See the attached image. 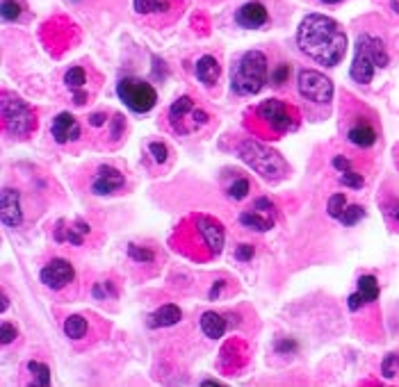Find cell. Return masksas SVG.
<instances>
[{
  "mask_svg": "<svg viewBox=\"0 0 399 387\" xmlns=\"http://www.w3.org/2000/svg\"><path fill=\"white\" fill-rule=\"evenodd\" d=\"M0 110H3V126L12 137H27L37 128V117L23 98L5 91L3 100H0Z\"/></svg>",
  "mask_w": 399,
  "mask_h": 387,
  "instance_id": "5",
  "label": "cell"
},
{
  "mask_svg": "<svg viewBox=\"0 0 399 387\" xmlns=\"http://www.w3.org/2000/svg\"><path fill=\"white\" fill-rule=\"evenodd\" d=\"M167 10H169L167 0H135V12L137 14H155Z\"/></svg>",
  "mask_w": 399,
  "mask_h": 387,
  "instance_id": "25",
  "label": "cell"
},
{
  "mask_svg": "<svg viewBox=\"0 0 399 387\" xmlns=\"http://www.w3.org/2000/svg\"><path fill=\"white\" fill-rule=\"evenodd\" d=\"M269 14L265 10V5L262 3H247L242 5L238 12H235V21H238V25L242 27H249V30H255V27H262L267 23Z\"/></svg>",
  "mask_w": 399,
  "mask_h": 387,
  "instance_id": "14",
  "label": "cell"
},
{
  "mask_svg": "<svg viewBox=\"0 0 399 387\" xmlns=\"http://www.w3.org/2000/svg\"><path fill=\"white\" fill-rule=\"evenodd\" d=\"M64 82H67L69 89L73 91H80L84 87V82H87V75H84V69L82 67H73L67 71V75H64Z\"/></svg>",
  "mask_w": 399,
  "mask_h": 387,
  "instance_id": "26",
  "label": "cell"
},
{
  "mask_svg": "<svg viewBox=\"0 0 399 387\" xmlns=\"http://www.w3.org/2000/svg\"><path fill=\"white\" fill-rule=\"evenodd\" d=\"M51 132H53V139L57 144H69V141H78L80 139V124H78V119L73 114L69 112H62L57 114L53 119V126H51Z\"/></svg>",
  "mask_w": 399,
  "mask_h": 387,
  "instance_id": "10",
  "label": "cell"
},
{
  "mask_svg": "<svg viewBox=\"0 0 399 387\" xmlns=\"http://www.w3.org/2000/svg\"><path fill=\"white\" fill-rule=\"evenodd\" d=\"M253 207H255V210H260V212H267V210H274V203L269 198H258L253 203Z\"/></svg>",
  "mask_w": 399,
  "mask_h": 387,
  "instance_id": "43",
  "label": "cell"
},
{
  "mask_svg": "<svg viewBox=\"0 0 399 387\" xmlns=\"http://www.w3.org/2000/svg\"><path fill=\"white\" fill-rule=\"evenodd\" d=\"M91 294H94V298L105 301V298H114V296H117V290H114L112 283H96L94 290H91Z\"/></svg>",
  "mask_w": 399,
  "mask_h": 387,
  "instance_id": "33",
  "label": "cell"
},
{
  "mask_svg": "<svg viewBox=\"0 0 399 387\" xmlns=\"http://www.w3.org/2000/svg\"><path fill=\"white\" fill-rule=\"evenodd\" d=\"M297 87H299V94L306 100H310V103L326 105L333 98V82L324 73H319V71H312V69L299 71Z\"/></svg>",
  "mask_w": 399,
  "mask_h": 387,
  "instance_id": "7",
  "label": "cell"
},
{
  "mask_svg": "<svg viewBox=\"0 0 399 387\" xmlns=\"http://www.w3.org/2000/svg\"><path fill=\"white\" fill-rule=\"evenodd\" d=\"M194 107H196L194 100H192L190 96H181L178 100H174V105L169 107V121H171V126H174L178 132H181L183 119L187 117V114H192Z\"/></svg>",
  "mask_w": 399,
  "mask_h": 387,
  "instance_id": "21",
  "label": "cell"
},
{
  "mask_svg": "<svg viewBox=\"0 0 399 387\" xmlns=\"http://www.w3.org/2000/svg\"><path fill=\"white\" fill-rule=\"evenodd\" d=\"M224 281H217V285H212V290H210V294H208V296H210V301H215L217 296H219V294H222V288H224Z\"/></svg>",
  "mask_w": 399,
  "mask_h": 387,
  "instance_id": "45",
  "label": "cell"
},
{
  "mask_svg": "<svg viewBox=\"0 0 399 387\" xmlns=\"http://www.w3.org/2000/svg\"><path fill=\"white\" fill-rule=\"evenodd\" d=\"M3 210H0V217H3L5 226H19L23 221V212H21V194L16 189L5 187L3 189Z\"/></svg>",
  "mask_w": 399,
  "mask_h": 387,
  "instance_id": "15",
  "label": "cell"
},
{
  "mask_svg": "<svg viewBox=\"0 0 399 387\" xmlns=\"http://www.w3.org/2000/svg\"><path fill=\"white\" fill-rule=\"evenodd\" d=\"M219 73H222V69H219V62L212 55H205L196 62V78L205 87H212L219 80Z\"/></svg>",
  "mask_w": 399,
  "mask_h": 387,
  "instance_id": "19",
  "label": "cell"
},
{
  "mask_svg": "<svg viewBox=\"0 0 399 387\" xmlns=\"http://www.w3.org/2000/svg\"><path fill=\"white\" fill-rule=\"evenodd\" d=\"M253 255H255V248L251 244H240V246L235 248V260L238 262H251Z\"/></svg>",
  "mask_w": 399,
  "mask_h": 387,
  "instance_id": "36",
  "label": "cell"
},
{
  "mask_svg": "<svg viewBox=\"0 0 399 387\" xmlns=\"http://www.w3.org/2000/svg\"><path fill=\"white\" fill-rule=\"evenodd\" d=\"M89 233V226L84 224V221H76L71 228H64V224L60 221L55 228V239L57 242H69V244H73V246H82V242H84V235Z\"/></svg>",
  "mask_w": 399,
  "mask_h": 387,
  "instance_id": "17",
  "label": "cell"
},
{
  "mask_svg": "<svg viewBox=\"0 0 399 387\" xmlns=\"http://www.w3.org/2000/svg\"><path fill=\"white\" fill-rule=\"evenodd\" d=\"M196 231L212 255H217L224 246V228L219 221L210 217H196Z\"/></svg>",
  "mask_w": 399,
  "mask_h": 387,
  "instance_id": "11",
  "label": "cell"
},
{
  "mask_svg": "<svg viewBox=\"0 0 399 387\" xmlns=\"http://www.w3.org/2000/svg\"><path fill=\"white\" fill-rule=\"evenodd\" d=\"M340 185L342 187H352V189H361L363 185H365V178L361 174H356V171H342L340 174Z\"/></svg>",
  "mask_w": 399,
  "mask_h": 387,
  "instance_id": "30",
  "label": "cell"
},
{
  "mask_svg": "<svg viewBox=\"0 0 399 387\" xmlns=\"http://www.w3.org/2000/svg\"><path fill=\"white\" fill-rule=\"evenodd\" d=\"M397 369H399V353L386 355V360H383V364H381V374L386 378H395Z\"/></svg>",
  "mask_w": 399,
  "mask_h": 387,
  "instance_id": "34",
  "label": "cell"
},
{
  "mask_svg": "<svg viewBox=\"0 0 399 387\" xmlns=\"http://www.w3.org/2000/svg\"><path fill=\"white\" fill-rule=\"evenodd\" d=\"M347 139H349V144H354L358 148H369L376 144L379 132H376V126L372 124V119L358 117V121L347 130Z\"/></svg>",
  "mask_w": 399,
  "mask_h": 387,
  "instance_id": "13",
  "label": "cell"
},
{
  "mask_svg": "<svg viewBox=\"0 0 399 387\" xmlns=\"http://www.w3.org/2000/svg\"><path fill=\"white\" fill-rule=\"evenodd\" d=\"M148 150H151L153 160L158 164H165L167 162V155H169V148L165 144H160V141H153L151 146H148Z\"/></svg>",
  "mask_w": 399,
  "mask_h": 387,
  "instance_id": "37",
  "label": "cell"
},
{
  "mask_svg": "<svg viewBox=\"0 0 399 387\" xmlns=\"http://www.w3.org/2000/svg\"><path fill=\"white\" fill-rule=\"evenodd\" d=\"M240 157L251 167L255 174L262 176L265 180H281L288 174V162L283 160L281 153L258 144L253 139H244L238 148Z\"/></svg>",
  "mask_w": 399,
  "mask_h": 387,
  "instance_id": "4",
  "label": "cell"
},
{
  "mask_svg": "<svg viewBox=\"0 0 399 387\" xmlns=\"http://www.w3.org/2000/svg\"><path fill=\"white\" fill-rule=\"evenodd\" d=\"M39 278L48 290H62V288H67L69 283H73L76 269H73V264L69 260H64V257H55V260H51L44 269H41Z\"/></svg>",
  "mask_w": 399,
  "mask_h": 387,
  "instance_id": "9",
  "label": "cell"
},
{
  "mask_svg": "<svg viewBox=\"0 0 399 387\" xmlns=\"http://www.w3.org/2000/svg\"><path fill=\"white\" fill-rule=\"evenodd\" d=\"M183 317V312H181V307L174 305V303H167V305H162L158 307L151 317H148V326L151 328H165V326H174L178 324Z\"/></svg>",
  "mask_w": 399,
  "mask_h": 387,
  "instance_id": "18",
  "label": "cell"
},
{
  "mask_svg": "<svg viewBox=\"0 0 399 387\" xmlns=\"http://www.w3.org/2000/svg\"><path fill=\"white\" fill-rule=\"evenodd\" d=\"M363 217H365V207H361V205H347L345 212L340 214V224L342 226H356Z\"/></svg>",
  "mask_w": 399,
  "mask_h": 387,
  "instance_id": "28",
  "label": "cell"
},
{
  "mask_svg": "<svg viewBox=\"0 0 399 387\" xmlns=\"http://www.w3.org/2000/svg\"><path fill=\"white\" fill-rule=\"evenodd\" d=\"M358 294L363 296L365 303H374L379 298V283H376L374 276H361L358 278Z\"/></svg>",
  "mask_w": 399,
  "mask_h": 387,
  "instance_id": "22",
  "label": "cell"
},
{
  "mask_svg": "<svg viewBox=\"0 0 399 387\" xmlns=\"http://www.w3.org/2000/svg\"><path fill=\"white\" fill-rule=\"evenodd\" d=\"M7 305H10V301H7V294H3V310H7Z\"/></svg>",
  "mask_w": 399,
  "mask_h": 387,
  "instance_id": "47",
  "label": "cell"
},
{
  "mask_svg": "<svg viewBox=\"0 0 399 387\" xmlns=\"http://www.w3.org/2000/svg\"><path fill=\"white\" fill-rule=\"evenodd\" d=\"M27 371L32 374V383L34 385H39V387L51 385V369H48L44 362L30 360V362H27Z\"/></svg>",
  "mask_w": 399,
  "mask_h": 387,
  "instance_id": "24",
  "label": "cell"
},
{
  "mask_svg": "<svg viewBox=\"0 0 399 387\" xmlns=\"http://www.w3.org/2000/svg\"><path fill=\"white\" fill-rule=\"evenodd\" d=\"M249 189H251V185H249V180L247 178H238L233 185H228V189H226V194H228V198H233V200H242L249 194Z\"/></svg>",
  "mask_w": 399,
  "mask_h": 387,
  "instance_id": "29",
  "label": "cell"
},
{
  "mask_svg": "<svg viewBox=\"0 0 399 387\" xmlns=\"http://www.w3.org/2000/svg\"><path fill=\"white\" fill-rule=\"evenodd\" d=\"M258 119L262 124H267L269 130L274 132H290L295 130L299 119H297V112L292 110L288 103H283V100H265L260 107H258Z\"/></svg>",
  "mask_w": 399,
  "mask_h": 387,
  "instance_id": "8",
  "label": "cell"
},
{
  "mask_svg": "<svg viewBox=\"0 0 399 387\" xmlns=\"http://www.w3.org/2000/svg\"><path fill=\"white\" fill-rule=\"evenodd\" d=\"M105 121H108V117H105L103 112H94V114L89 117V124H91V126H96V128H98V126H103Z\"/></svg>",
  "mask_w": 399,
  "mask_h": 387,
  "instance_id": "44",
  "label": "cell"
},
{
  "mask_svg": "<svg viewBox=\"0 0 399 387\" xmlns=\"http://www.w3.org/2000/svg\"><path fill=\"white\" fill-rule=\"evenodd\" d=\"M117 94L126 103L128 110L137 114L153 110L155 103H158V91L153 89V84L139 80V78H124V80H119Z\"/></svg>",
  "mask_w": 399,
  "mask_h": 387,
  "instance_id": "6",
  "label": "cell"
},
{
  "mask_svg": "<svg viewBox=\"0 0 399 387\" xmlns=\"http://www.w3.org/2000/svg\"><path fill=\"white\" fill-rule=\"evenodd\" d=\"M21 16V3L16 0H3V21H16Z\"/></svg>",
  "mask_w": 399,
  "mask_h": 387,
  "instance_id": "35",
  "label": "cell"
},
{
  "mask_svg": "<svg viewBox=\"0 0 399 387\" xmlns=\"http://www.w3.org/2000/svg\"><path fill=\"white\" fill-rule=\"evenodd\" d=\"M276 353H297V342L295 340H279L276 342Z\"/></svg>",
  "mask_w": 399,
  "mask_h": 387,
  "instance_id": "40",
  "label": "cell"
},
{
  "mask_svg": "<svg viewBox=\"0 0 399 387\" xmlns=\"http://www.w3.org/2000/svg\"><path fill=\"white\" fill-rule=\"evenodd\" d=\"M267 82V57L260 50H249L240 57L231 78V89L240 96H253Z\"/></svg>",
  "mask_w": 399,
  "mask_h": 387,
  "instance_id": "3",
  "label": "cell"
},
{
  "mask_svg": "<svg viewBox=\"0 0 399 387\" xmlns=\"http://www.w3.org/2000/svg\"><path fill=\"white\" fill-rule=\"evenodd\" d=\"M322 3H326V5H338V3H342V0H322Z\"/></svg>",
  "mask_w": 399,
  "mask_h": 387,
  "instance_id": "48",
  "label": "cell"
},
{
  "mask_svg": "<svg viewBox=\"0 0 399 387\" xmlns=\"http://www.w3.org/2000/svg\"><path fill=\"white\" fill-rule=\"evenodd\" d=\"M390 10L399 14V0H390Z\"/></svg>",
  "mask_w": 399,
  "mask_h": 387,
  "instance_id": "46",
  "label": "cell"
},
{
  "mask_svg": "<svg viewBox=\"0 0 399 387\" xmlns=\"http://www.w3.org/2000/svg\"><path fill=\"white\" fill-rule=\"evenodd\" d=\"M226 328H228V321L219 312H203L201 314V331L205 333V338H210V340L224 338Z\"/></svg>",
  "mask_w": 399,
  "mask_h": 387,
  "instance_id": "20",
  "label": "cell"
},
{
  "mask_svg": "<svg viewBox=\"0 0 399 387\" xmlns=\"http://www.w3.org/2000/svg\"><path fill=\"white\" fill-rule=\"evenodd\" d=\"M64 333H67V338H71V340L84 338V333H87V319L80 317V314L67 317V321H64Z\"/></svg>",
  "mask_w": 399,
  "mask_h": 387,
  "instance_id": "23",
  "label": "cell"
},
{
  "mask_svg": "<svg viewBox=\"0 0 399 387\" xmlns=\"http://www.w3.org/2000/svg\"><path fill=\"white\" fill-rule=\"evenodd\" d=\"M14 340H16V328H14L12 324H7V321H3V324H0V342L10 344Z\"/></svg>",
  "mask_w": 399,
  "mask_h": 387,
  "instance_id": "39",
  "label": "cell"
},
{
  "mask_svg": "<svg viewBox=\"0 0 399 387\" xmlns=\"http://www.w3.org/2000/svg\"><path fill=\"white\" fill-rule=\"evenodd\" d=\"M345 207H347L345 194H333V196L329 198V205H326V210H329V217L340 219V214L345 212Z\"/></svg>",
  "mask_w": 399,
  "mask_h": 387,
  "instance_id": "31",
  "label": "cell"
},
{
  "mask_svg": "<svg viewBox=\"0 0 399 387\" xmlns=\"http://www.w3.org/2000/svg\"><path fill=\"white\" fill-rule=\"evenodd\" d=\"M381 210L386 214V219L390 224L399 226V198L397 196H386L381 198Z\"/></svg>",
  "mask_w": 399,
  "mask_h": 387,
  "instance_id": "27",
  "label": "cell"
},
{
  "mask_svg": "<svg viewBox=\"0 0 399 387\" xmlns=\"http://www.w3.org/2000/svg\"><path fill=\"white\" fill-rule=\"evenodd\" d=\"M333 167H336L342 174V171H352V162H349L345 155H336L333 157Z\"/></svg>",
  "mask_w": 399,
  "mask_h": 387,
  "instance_id": "41",
  "label": "cell"
},
{
  "mask_svg": "<svg viewBox=\"0 0 399 387\" xmlns=\"http://www.w3.org/2000/svg\"><path fill=\"white\" fill-rule=\"evenodd\" d=\"M347 301H349L347 305H349V310H352V312H356V310H358V307H361L363 303H365V301H363V296H361L358 292H356V294H352V296H349Z\"/></svg>",
  "mask_w": 399,
  "mask_h": 387,
  "instance_id": "42",
  "label": "cell"
},
{
  "mask_svg": "<svg viewBox=\"0 0 399 387\" xmlns=\"http://www.w3.org/2000/svg\"><path fill=\"white\" fill-rule=\"evenodd\" d=\"M124 183L126 180L121 171H117L114 167H98L94 183H91V191H94L96 196H110V194L124 187Z\"/></svg>",
  "mask_w": 399,
  "mask_h": 387,
  "instance_id": "12",
  "label": "cell"
},
{
  "mask_svg": "<svg viewBox=\"0 0 399 387\" xmlns=\"http://www.w3.org/2000/svg\"><path fill=\"white\" fill-rule=\"evenodd\" d=\"M288 78H290V67L288 64H279L276 71L272 73V84L274 87H281L283 82H288Z\"/></svg>",
  "mask_w": 399,
  "mask_h": 387,
  "instance_id": "38",
  "label": "cell"
},
{
  "mask_svg": "<svg viewBox=\"0 0 399 387\" xmlns=\"http://www.w3.org/2000/svg\"><path fill=\"white\" fill-rule=\"evenodd\" d=\"M128 255H130L135 262H153L155 260V253L151 248L137 246V244H130V246H128Z\"/></svg>",
  "mask_w": 399,
  "mask_h": 387,
  "instance_id": "32",
  "label": "cell"
},
{
  "mask_svg": "<svg viewBox=\"0 0 399 387\" xmlns=\"http://www.w3.org/2000/svg\"><path fill=\"white\" fill-rule=\"evenodd\" d=\"M240 224L249 228V231H255V233H267L274 228V219L269 217L267 212H260V210H247L240 214Z\"/></svg>",
  "mask_w": 399,
  "mask_h": 387,
  "instance_id": "16",
  "label": "cell"
},
{
  "mask_svg": "<svg viewBox=\"0 0 399 387\" xmlns=\"http://www.w3.org/2000/svg\"><path fill=\"white\" fill-rule=\"evenodd\" d=\"M297 44L304 55L317 64L336 67L347 53V34L331 16L308 14L297 30Z\"/></svg>",
  "mask_w": 399,
  "mask_h": 387,
  "instance_id": "1",
  "label": "cell"
},
{
  "mask_svg": "<svg viewBox=\"0 0 399 387\" xmlns=\"http://www.w3.org/2000/svg\"><path fill=\"white\" fill-rule=\"evenodd\" d=\"M383 67H388V53L383 48V41L367 32L358 34V39H356V57L352 62V69H349L352 80L358 84L372 82L374 71Z\"/></svg>",
  "mask_w": 399,
  "mask_h": 387,
  "instance_id": "2",
  "label": "cell"
}]
</instances>
